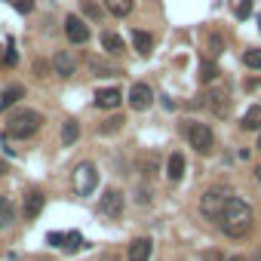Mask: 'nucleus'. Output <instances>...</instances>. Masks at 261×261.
I'll use <instances>...</instances> for the list:
<instances>
[{
	"instance_id": "nucleus-31",
	"label": "nucleus",
	"mask_w": 261,
	"mask_h": 261,
	"mask_svg": "<svg viewBox=\"0 0 261 261\" xmlns=\"http://www.w3.org/2000/svg\"><path fill=\"white\" fill-rule=\"evenodd\" d=\"M43 71H47V65H43V62H34V74L43 77Z\"/></svg>"
},
{
	"instance_id": "nucleus-27",
	"label": "nucleus",
	"mask_w": 261,
	"mask_h": 261,
	"mask_svg": "<svg viewBox=\"0 0 261 261\" xmlns=\"http://www.w3.org/2000/svg\"><path fill=\"white\" fill-rule=\"evenodd\" d=\"M3 65H6V68H16V65H19V49H16V43H13V40L6 43V52H3Z\"/></svg>"
},
{
	"instance_id": "nucleus-5",
	"label": "nucleus",
	"mask_w": 261,
	"mask_h": 261,
	"mask_svg": "<svg viewBox=\"0 0 261 261\" xmlns=\"http://www.w3.org/2000/svg\"><path fill=\"white\" fill-rule=\"evenodd\" d=\"M185 135H188V142H190V147H194V151H200V154H212L215 135H212V129L206 126V123H188Z\"/></svg>"
},
{
	"instance_id": "nucleus-7",
	"label": "nucleus",
	"mask_w": 261,
	"mask_h": 261,
	"mask_svg": "<svg viewBox=\"0 0 261 261\" xmlns=\"http://www.w3.org/2000/svg\"><path fill=\"white\" fill-rule=\"evenodd\" d=\"M154 105V89L147 83H132L129 89V108L132 111H147Z\"/></svg>"
},
{
	"instance_id": "nucleus-8",
	"label": "nucleus",
	"mask_w": 261,
	"mask_h": 261,
	"mask_svg": "<svg viewBox=\"0 0 261 261\" xmlns=\"http://www.w3.org/2000/svg\"><path fill=\"white\" fill-rule=\"evenodd\" d=\"M65 34H68V40L71 43H86L89 40V25L80 19V16H65Z\"/></svg>"
},
{
	"instance_id": "nucleus-14",
	"label": "nucleus",
	"mask_w": 261,
	"mask_h": 261,
	"mask_svg": "<svg viewBox=\"0 0 261 261\" xmlns=\"http://www.w3.org/2000/svg\"><path fill=\"white\" fill-rule=\"evenodd\" d=\"M166 178L172 181V185L185 178V154H172V157L166 160Z\"/></svg>"
},
{
	"instance_id": "nucleus-28",
	"label": "nucleus",
	"mask_w": 261,
	"mask_h": 261,
	"mask_svg": "<svg viewBox=\"0 0 261 261\" xmlns=\"http://www.w3.org/2000/svg\"><path fill=\"white\" fill-rule=\"evenodd\" d=\"M252 16V0H240V3H237V19H249Z\"/></svg>"
},
{
	"instance_id": "nucleus-15",
	"label": "nucleus",
	"mask_w": 261,
	"mask_h": 261,
	"mask_svg": "<svg viewBox=\"0 0 261 261\" xmlns=\"http://www.w3.org/2000/svg\"><path fill=\"white\" fill-rule=\"evenodd\" d=\"M240 126H243L246 132H258V129H261V105H252V108L246 111Z\"/></svg>"
},
{
	"instance_id": "nucleus-24",
	"label": "nucleus",
	"mask_w": 261,
	"mask_h": 261,
	"mask_svg": "<svg viewBox=\"0 0 261 261\" xmlns=\"http://www.w3.org/2000/svg\"><path fill=\"white\" fill-rule=\"evenodd\" d=\"M215 77H218V68H215V62L203 59V62H200V80H203V83H212Z\"/></svg>"
},
{
	"instance_id": "nucleus-33",
	"label": "nucleus",
	"mask_w": 261,
	"mask_h": 261,
	"mask_svg": "<svg viewBox=\"0 0 261 261\" xmlns=\"http://www.w3.org/2000/svg\"><path fill=\"white\" fill-rule=\"evenodd\" d=\"M6 169H9V166H6V160L0 157V175H6Z\"/></svg>"
},
{
	"instance_id": "nucleus-37",
	"label": "nucleus",
	"mask_w": 261,
	"mask_h": 261,
	"mask_svg": "<svg viewBox=\"0 0 261 261\" xmlns=\"http://www.w3.org/2000/svg\"><path fill=\"white\" fill-rule=\"evenodd\" d=\"M258 151H261V135H258Z\"/></svg>"
},
{
	"instance_id": "nucleus-17",
	"label": "nucleus",
	"mask_w": 261,
	"mask_h": 261,
	"mask_svg": "<svg viewBox=\"0 0 261 261\" xmlns=\"http://www.w3.org/2000/svg\"><path fill=\"white\" fill-rule=\"evenodd\" d=\"M77 139H80V123H77V120H65V126H62V147H71Z\"/></svg>"
},
{
	"instance_id": "nucleus-32",
	"label": "nucleus",
	"mask_w": 261,
	"mask_h": 261,
	"mask_svg": "<svg viewBox=\"0 0 261 261\" xmlns=\"http://www.w3.org/2000/svg\"><path fill=\"white\" fill-rule=\"evenodd\" d=\"M206 261H221V252H206Z\"/></svg>"
},
{
	"instance_id": "nucleus-4",
	"label": "nucleus",
	"mask_w": 261,
	"mask_h": 261,
	"mask_svg": "<svg viewBox=\"0 0 261 261\" xmlns=\"http://www.w3.org/2000/svg\"><path fill=\"white\" fill-rule=\"evenodd\" d=\"M98 188V169H95V163H80L74 169V194L77 197H89L93 190Z\"/></svg>"
},
{
	"instance_id": "nucleus-19",
	"label": "nucleus",
	"mask_w": 261,
	"mask_h": 261,
	"mask_svg": "<svg viewBox=\"0 0 261 261\" xmlns=\"http://www.w3.org/2000/svg\"><path fill=\"white\" fill-rule=\"evenodd\" d=\"M132 47L139 49L142 55H147V52L154 49V37H151L147 31H132Z\"/></svg>"
},
{
	"instance_id": "nucleus-26",
	"label": "nucleus",
	"mask_w": 261,
	"mask_h": 261,
	"mask_svg": "<svg viewBox=\"0 0 261 261\" xmlns=\"http://www.w3.org/2000/svg\"><path fill=\"white\" fill-rule=\"evenodd\" d=\"M243 65H246V68H255V71H258V68H261V49H258V47L246 49V52H243Z\"/></svg>"
},
{
	"instance_id": "nucleus-29",
	"label": "nucleus",
	"mask_w": 261,
	"mask_h": 261,
	"mask_svg": "<svg viewBox=\"0 0 261 261\" xmlns=\"http://www.w3.org/2000/svg\"><path fill=\"white\" fill-rule=\"evenodd\" d=\"M9 3H13V6L19 9V13H22V16H28L31 9H34V0H9Z\"/></svg>"
},
{
	"instance_id": "nucleus-2",
	"label": "nucleus",
	"mask_w": 261,
	"mask_h": 261,
	"mask_svg": "<svg viewBox=\"0 0 261 261\" xmlns=\"http://www.w3.org/2000/svg\"><path fill=\"white\" fill-rule=\"evenodd\" d=\"M43 126V114L34 108H19L9 114L6 120V135H13V139H31L34 132Z\"/></svg>"
},
{
	"instance_id": "nucleus-25",
	"label": "nucleus",
	"mask_w": 261,
	"mask_h": 261,
	"mask_svg": "<svg viewBox=\"0 0 261 261\" xmlns=\"http://www.w3.org/2000/svg\"><path fill=\"white\" fill-rule=\"evenodd\" d=\"M89 68H93V71H95V77H117V74H120L117 68H111V65L98 62V59H89Z\"/></svg>"
},
{
	"instance_id": "nucleus-35",
	"label": "nucleus",
	"mask_w": 261,
	"mask_h": 261,
	"mask_svg": "<svg viewBox=\"0 0 261 261\" xmlns=\"http://www.w3.org/2000/svg\"><path fill=\"white\" fill-rule=\"evenodd\" d=\"M228 261H246V258H243V255H234V258H228Z\"/></svg>"
},
{
	"instance_id": "nucleus-11",
	"label": "nucleus",
	"mask_w": 261,
	"mask_h": 261,
	"mask_svg": "<svg viewBox=\"0 0 261 261\" xmlns=\"http://www.w3.org/2000/svg\"><path fill=\"white\" fill-rule=\"evenodd\" d=\"M120 101H123V93L117 86H108V89H98L95 93V108H101V111H114Z\"/></svg>"
},
{
	"instance_id": "nucleus-6",
	"label": "nucleus",
	"mask_w": 261,
	"mask_h": 261,
	"mask_svg": "<svg viewBox=\"0 0 261 261\" xmlns=\"http://www.w3.org/2000/svg\"><path fill=\"white\" fill-rule=\"evenodd\" d=\"M98 212L108 215V218H120V215H123V194L117 188H108L105 190V197L98 200Z\"/></svg>"
},
{
	"instance_id": "nucleus-10",
	"label": "nucleus",
	"mask_w": 261,
	"mask_h": 261,
	"mask_svg": "<svg viewBox=\"0 0 261 261\" xmlns=\"http://www.w3.org/2000/svg\"><path fill=\"white\" fill-rule=\"evenodd\" d=\"M52 71L59 74V77H74V71H77V62H74V55L68 52V49L55 52V55H52Z\"/></svg>"
},
{
	"instance_id": "nucleus-22",
	"label": "nucleus",
	"mask_w": 261,
	"mask_h": 261,
	"mask_svg": "<svg viewBox=\"0 0 261 261\" xmlns=\"http://www.w3.org/2000/svg\"><path fill=\"white\" fill-rule=\"evenodd\" d=\"M123 123H126V120H123L120 114H114V117H108L105 123H98V132H101V135H114V132L123 129Z\"/></svg>"
},
{
	"instance_id": "nucleus-13",
	"label": "nucleus",
	"mask_w": 261,
	"mask_h": 261,
	"mask_svg": "<svg viewBox=\"0 0 261 261\" xmlns=\"http://www.w3.org/2000/svg\"><path fill=\"white\" fill-rule=\"evenodd\" d=\"M22 98H25V86H22V83H9L3 93H0V111H9L13 105H19Z\"/></svg>"
},
{
	"instance_id": "nucleus-12",
	"label": "nucleus",
	"mask_w": 261,
	"mask_h": 261,
	"mask_svg": "<svg viewBox=\"0 0 261 261\" xmlns=\"http://www.w3.org/2000/svg\"><path fill=\"white\" fill-rule=\"evenodd\" d=\"M151 252H154V243L147 240V237H139V240L129 243L126 258H129V261H147V258H151Z\"/></svg>"
},
{
	"instance_id": "nucleus-23",
	"label": "nucleus",
	"mask_w": 261,
	"mask_h": 261,
	"mask_svg": "<svg viewBox=\"0 0 261 261\" xmlns=\"http://www.w3.org/2000/svg\"><path fill=\"white\" fill-rule=\"evenodd\" d=\"M80 9H83V16H89L93 22H101V16H105V9H101L95 0H80Z\"/></svg>"
},
{
	"instance_id": "nucleus-3",
	"label": "nucleus",
	"mask_w": 261,
	"mask_h": 261,
	"mask_svg": "<svg viewBox=\"0 0 261 261\" xmlns=\"http://www.w3.org/2000/svg\"><path fill=\"white\" fill-rule=\"evenodd\" d=\"M231 197H234V190H231V188H221V185H215V188H209L206 194L200 197V212L206 215L209 221H218Z\"/></svg>"
},
{
	"instance_id": "nucleus-34",
	"label": "nucleus",
	"mask_w": 261,
	"mask_h": 261,
	"mask_svg": "<svg viewBox=\"0 0 261 261\" xmlns=\"http://www.w3.org/2000/svg\"><path fill=\"white\" fill-rule=\"evenodd\" d=\"M255 178H258V185H261V166H258V169H255Z\"/></svg>"
},
{
	"instance_id": "nucleus-36",
	"label": "nucleus",
	"mask_w": 261,
	"mask_h": 261,
	"mask_svg": "<svg viewBox=\"0 0 261 261\" xmlns=\"http://www.w3.org/2000/svg\"><path fill=\"white\" fill-rule=\"evenodd\" d=\"M252 261H261V252H255V255H252Z\"/></svg>"
},
{
	"instance_id": "nucleus-18",
	"label": "nucleus",
	"mask_w": 261,
	"mask_h": 261,
	"mask_svg": "<svg viewBox=\"0 0 261 261\" xmlns=\"http://www.w3.org/2000/svg\"><path fill=\"white\" fill-rule=\"evenodd\" d=\"M132 3H135V0H105V9H108L111 16L123 19V16H129V13H132Z\"/></svg>"
},
{
	"instance_id": "nucleus-9",
	"label": "nucleus",
	"mask_w": 261,
	"mask_h": 261,
	"mask_svg": "<svg viewBox=\"0 0 261 261\" xmlns=\"http://www.w3.org/2000/svg\"><path fill=\"white\" fill-rule=\"evenodd\" d=\"M43 203H47L43 190H28V194H25V209H22L25 221H34V218H37V215L43 212Z\"/></svg>"
},
{
	"instance_id": "nucleus-16",
	"label": "nucleus",
	"mask_w": 261,
	"mask_h": 261,
	"mask_svg": "<svg viewBox=\"0 0 261 261\" xmlns=\"http://www.w3.org/2000/svg\"><path fill=\"white\" fill-rule=\"evenodd\" d=\"M101 47H105V52H111V55H120L123 52V37L114 34V31H105L101 34Z\"/></svg>"
},
{
	"instance_id": "nucleus-30",
	"label": "nucleus",
	"mask_w": 261,
	"mask_h": 261,
	"mask_svg": "<svg viewBox=\"0 0 261 261\" xmlns=\"http://www.w3.org/2000/svg\"><path fill=\"white\" fill-rule=\"evenodd\" d=\"M62 240H65V234H59V231H52V234H47V243H49L52 249H62Z\"/></svg>"
},
{
	"instance_id": "nucleus-21",
	"label": "nucleus",
	"mask_w": 261,
	"mask_h": 261,
	"mask_svg": "<svg viewBox=\"0 0 261 261\" xmlns=\"http://www.w3.org/2000/svg\"><path fill=\"white\" fill-rule=\"evenodd\" d=\"M13 221H16V209H13V203H9L6 197H0V231L9 228Z\"/></svg>"
},
{
	"instance_id": "nucleus-20",
	"label": "nucleus",
	"mask_w": 261,
	"mask_h": 261,
	"mask_svg": "<svg viewBox=\"0 0 261 261\" xmlns=\"http://www.w3.org/2000/svg\"><path fill=\"white\" fill-rule=\"evenodd\" d=\"M62 249H65V252H80V249H83V234L80 231H68L65 240H62Z\"/></svg>"
},
{
	"instance_id": "nucleus-1",
	"label": "nucleus",
	"mask_w": 261,
	"mask_h": 261,
	"mask_svg": "<svg viewBox=\"0 0 261 261\" xmlns=\"http://www.w3.org/2000/svg\"><path fill=\"white\" fill-rule=\"evenodd\" d=\"M252 221H255V212H252V206H249L246 200H240L237 194L228 200V206H224L221 218H218L221 231L228 234L231 240H240V237H246L249 231H252Z\"/></svg>"
}]
</instances>
